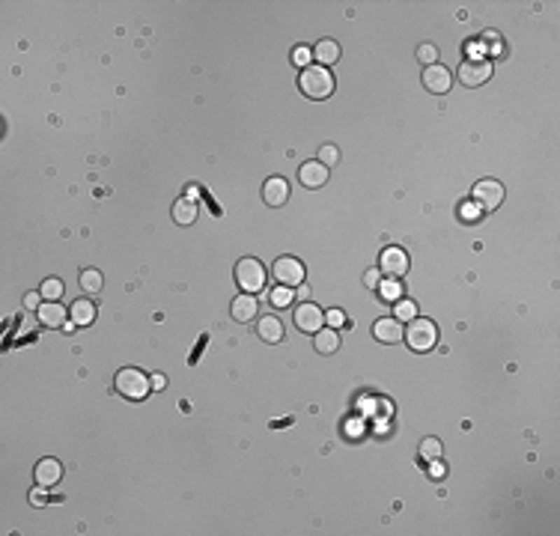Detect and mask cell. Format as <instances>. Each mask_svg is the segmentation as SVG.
Wrapping results in <instances>:
<instances>
[{
  "label": "cell",
  "instance_id": "d590c367",
  "mask_svg": "<svg viewBox=\"0 0 560 536\" xmlns=\"http://www.w3.org/2000/svg\"><path fill=\"white\" fill-rule=\"evenodd\" d=\"M298 295H301V298H307V295H310V289H307V283H301V286H298Z\"/></svg>",
  "mask_w": 560,
  "mask_h": 536
},
{
  "label": "cell",
  "instance_id": "44dd1931",
  "mask_svg": "<svg viewBox=\"0 0 560 536\" xmlns=\"http://www.w3.org/2000/svg\"><path fill=\"white\" fill-rule=\"evenodd\" d=\"M173 220H176L179 227H191L197 220V203L188 200V197H179V200L173 203Z\"/></svg>",
  "mask_w": 560,
  "mask_h": 536
},
{
  "label": "cell",
  "instance_id": "7c38bea8",
  "mask_svg": "<svg viewBox=\"0 0 560 536\" xmlns=\"http://www.w3.org/2000/svg\"><path fill=\"white\" fill-rule=\"evenodd\" d=\"M402 322L396 319V316H382V319H376L372 322V337H376L379 343H400L402 340Z\"/></svg>",
  "mask_w": 560,
  "mask_h": 536
},
{
  "label": "cell",
  "instance_id": "6da1fadb",
  "mask_svg": "<svg viewBox=\"0 0 560 536\" xmlns=\"http://www.w3.org/2000/svg\"><path fill=\"white\" fill-rule=\"evenodd\" d=\"M113 390L120 396H125V400H132V402H144L146 396L153 393V379L137 367H122L113 376Z\"/></svg>",
  "mask_w": 560,
  "mask_h": 536
},
{
  "label": "cell",
  "instance_id": "ba28073f",
  "mask_svg": "<svg viewBox=\"0 0 560 536\" xmlns=\"http://www.w3.org/2000/svg\"><path fill=\"white\" fill-rule=\"evenodd\" d=\"M293 319H295V328L304 331V334H316V331L325 328V313H322V307L310 304V301H304V304L295 307Z\"/></svg>",
  "mask_w": 560,
  "mask_h": 536
},
{
  "label": "cell",
  "instance_id": "1f68e13d",
  "mask_svg": "<svg viewBox=\"0 0 560 536\" xmlns=\"http://www.w3.org/2000/svg\"><path fill=\"white\" fill-rule=\"evenodd\" d=\"M379 283H382V271L379 268H367L364 271V286L367 289H379Z\"/></svg>",
  "mask_w": 560,
  "mask_h": 536
},
{
  "label": "cell",
  "instance_id": "9c48e42d",
  "mask_svg": "<svg viewBox=\"0 0 560 536\" xmlns=\"http://www.w3.org/2000/svg\"><path fill=\"white\" fill-rule=\"evenodd\" d=\"M492 78V63L489 60H465L459 66V80L465 87H483Z\"/></svg>",
  "mask_w": 560,
  "mask_h": 536
},
{
  "label": "cell",
  "instance_id": "4fadbf2b",
  "mask_svg": "<svg viewBox=\"0 0 560 536\" xmlns=\"http://www.w3.org/2000/svg\"><path fill=\"white\" fill-rule=\"evenodd\" d=\"M33 480H36V486H45V488L57 486V483L63 480V462L54 459V456L42 459V462L36 465V471H33Z\"/></svg>",
  "mask_w": 560,
  "mask_h": 536
},
{
  "label": "cell",
  "instance_id": "4dcf8cb0",
  "mask_svg": "<svg viewBox=\"0 0 560 536\" xmlns=\"http://www.w3.org/2000/svg\"><path fill=\"white\" fill-rule=\"evenodd\" d=\"M325 325H328V328H343V325H349V319H346V313L343 310H328V313H325Z\"/></svg>",
  "mask_w": 560,
  "mask_h": 536
},
{
  "label": "cell",
  "instance_id": "e0dca14e",
  "mask_svg": "<svg viewBox=\"0 0 560 536\" xmlns=\"http://www.w3.org/2000/svg\"><path fill=\"white\" fill-rule=\"evenodd\" d=\"M256 337L265 343L284 340V322H280V316H260L256 319Z\"/></svg>",
  "mask_w": 560,
  "mask_h": 536
},
{
  "label": "cell",
  "instance_id": "836d02e7",
  "mask_svg": "<svg viewBox=\"0 0 560 536\" xmlns=\"http://www.w3.org/2000/svg\"><path fill=\"white\" fill-rule=\"evenodd\" d=\"M45 500H48V498H45V486H36V488L30 492V504H33V507H42Z\"/></svg>",
  "mask_w": 560,
  "mask_h": 536
},
{
  "label": "cell",
  "instance_id": "603a6c76",
  "mask_svg": "<svg viewBox=\"0 0 560 536\" xmlns=\"http://www.w3.org/2000/svg\"><path fill=\"white\" fill-rule=\"evenodd\" d=\"M402 283H400V277H388V281H382L379 283V298L382 301H388V304H393V301H400L402 298Z\"/></svg>",
  "mask_w": 560,
  "mask_h": 536
},
{
  "label": "cell",
  "instance_id": "5bb4252c",
  "mask_svg": "<svg viewBox=\"0 0 560 536\" xmlns=\"http://www.w3.org/2000/svg\"><path fill=\"white\" fill-rule=\"evenodd\" d=\"M262 200L272 206V209H280V206L289 200V182H286L284 176L265 179V185H262Z\"/></svg>",
  "mask_w": 560,
  "mask_h": 536
},
{
  "label": "cell",
  "instance_id": "9a60e30c",
  "mask_svg": "<svg viewBox=\"0 0 560 536\" xmlns=\"http://www.w3.org/2000/svg\"><path fill=\"white\" fill-rule=\"evenodd\" d=\"M230 313H232V319H236V322H251V319H256V316H260V304H256V295H248V292L236 295V298H232V304H230Z\"/></svg>",
  "mask_w": 560,
  "mask_h": 536
},
{
  "label": "cell",
  "instance_id": "2e32d148",
  "mask_svg": "<svg viewBox=\"0 0 560 536\" xmlns=\"http://www.w3.org/2000/svg\"><path fill=\"white\" fill-rule=\"evenodd\" d=\"M36 316H39V322L45 325V328H63L66 325V307L60 304V301H42V307L36 310Z\"/></svg>",
  "mask_w": 560,
  "mask_h": 536
},
{
  "label": "cell",
  "instance_id": "e575fe53",
  "mask_svg": "<svg viewBox=\"0 0 560 536\" xmlns=\"http://www.w3.org/2000/svg\"><path fill=\"white\" fill-rule=\"evenodd\" d=\"M167 388V379L164 376H153V390H164Z\"/></svg>",
  "mask_w": 560,
  "mask_h": 536
},
{
  "label": "cell",
  "instance_id": "cb8c5ba5",
  "mask_svg": "<svg viewBox=\"0 0 560 536\" xmlns=\"http://www.w3.org/2000/svg\"><path fill=\"white\" fill-rule=\"evenodd\" d=\"M293 298H295V292H293V289H289V286H274L272 289V292H268V304H272L274 310H284V307H289V304H293Z\"/></svg>",
  "mask_w": 560,
  "mask_h": 536
},
{
  "label": "cell",
  "instance_id": "ac0fdd59",
  "mask_svg": "<svg viewBox=\"0 0 560 536\" xmlns=\"http://www.w3.org/2000/svg\"><path fill=\"white\" fill-rule=\"evenodd\" d=\"M69 319H72L78 328H87V325L96 322V304H92L90 298L72 301V307H69Z\"/></svg>",
  "mask_w": 560,
  "mask_h": 536
},
{
  "label": "cell",
  "instance_id": "484cf974",
  "mask_svg": "<svg viewBox=\"0 0 560 536\" xmlns=\"http://www.w3.org/2000/svg\"><path fill=\"white\" fill-rule=\"evenodd\" d=\"M417 450H420V459H424V462H438L441 453H444V447H441L438 438H424Z\"/></svg>",
  "mask_w": 560,
  "mask_h": 536
},
{
  "label": "cell",
  "instance_id": "83f0119b",
  "mask_svg": "<svg viewBox=\"0 0 560 536\" xmlns=\"http://www.w3.org/2000/svg\"><path fill=\"white\" fill-rule=\"evenodd\" d=\"M319 164H325V167H337V164H340V149H337L334 143H325V146H319Z\"/></svg>",
  "mask_w": 560,
  "mask_h": 536
},
{
  "label": "cell",
  "instance_id": "7a4b0ae2",
  "mask_svg": "<svg viewBox=\"0 0 560 536\" xmlns=\"http://www.w3.org/2000/svg\"><path fill=\"white\" fill-rule=\"evenodd\" d=\"M298 90L313 101H325L334 92V75L325 66H307L298 78Z\"/></svg>",
  "mask_w": 560,
  "mask_h": 536
},
{
  "label": "cell",
  "instance_id": "f1b7e54d",
  "mask_svg": "<svg viewBox=\"0 0 560 536\" xmlns=\"http://www.w3.org/2000/svg\"><path fill=\"white\" fill-rule=\"evenodd\" d=\"M313 63V48H307V45H295L293 48V66H298L301 72Z\"/></svg>",
  "mask_w": 560,
  "mask_h": 536
},
{
  "label": "cell",
  "instance_id": "4316f807",
  "mask_svg": "<svg viewBox=\"0 0 560 536\" xmlns=\"http://www.w3.org/2000/svg\"><path fill=\"white\" fill-rule=\"evenodd\" d=\"M393 316L400 319L402 325H408L412 319H417V304H414V301H408V298L393 301Z\"/></svg>",
  "mask_w": 560,
  "mask_h": 536
},
{
  "label": "cell",
  "instance_id": "d6a6232c",
  "mask_svg": "<svg viewBox=\"0 0 560 536\" xmlns=\"http://www.w3.org/2000/svg\"><path fill=\"white\" fill-rule=\"evenodd\" d=\"M42 301H45L42 292H27V295H24V307H27V310H39Z\"/></svg>",
  "mask_w": 560,
  "mask_h": 536
},
{
  "label": "cell",
  "instance_id": "3957f363",
  "mask_svg": "<svg viewBox=\"0 0 560 536\" xmlns=\"http://www.w3.org/2000/svg\"><path fill=\"white\" fill-rule=\"evenodd\" d=\"M402 340L408 343L412 352H433L435 343H438V328L433 319H412L408 328L402 331Z\"/></svg>",
  "mask_w": 560,
  "mask_h": 536
},
{
  "label": "cell",
  "instance_id": "52a82bcc",
  "mask_svg": "<svg viewBox=\"0 0 560 536\" xmlns=\"http://www.w3.org/2000/svg\"><path fill=\"white\" fill-rule=\"evenodd\" d=\"M408 253L400 248V244H391V248H384L382 256H379V271L388 274V277H402L408 271Z\"/></svg>",
  "mask_w": 560,
  "mask_h": 536
},
{
  "label": "cell",
  "instance_id": "8992f818",
  "mask_svg": "<svg viewBox=\"0 0 560 536\" xmlns=\"http://www.w3.org/2000/svg\"><path fill=\"white\" fill-rule=\"evenodd\" d=\"M274 277L280 286H301L304 283V262L295 260V256H277L274 262Z\"/></svg>",
  "mask_w": 560,
  "mask_h": 536
},
{
  "label": "cell",
  "instance_id": "ffe728a7",
  "mask_svg": "<svg viewBox=\"0 0 560 536\" xmlns=\"http://www.w3.org/2000/svg\"><path fill=\"white\" fill-rule=\"evenodd\" d=\"M313 346H316L319 355H334L337 348H340V334H337L334 328H322L313 334Z\"/></svg>",
  "mask_w": 560,
  "mask_h": 536
},
{
  "label": "cell",
  "instance_id": "f546056e",
  "mask_svg": "<svg viewBox=\"0 0 560 536\" xmlns=\"http://www.w3.org/2000/svg\"><path fill=\"white\" fill-rule=\"evenodd\" d=\"M417 60L424 63V69H426V66H435V63H438V48H435L433 42H424V45L417 48Z\"/></svg>",
  "mask_w": 560,
  "mask_h": 536
},
{
  "label": "cell",
  "instance_id": "30bf717a",
  "mask_svg": "<svg viewBox=\"0 0 560 536\" xmlns=\"http://www.w3.org/2000/svg\"><path fill=\"white\" fill-rule=\"evenodd\" d=\"M424 87L433 92V96H444V92L453 87V75H450V69L447 66H441V63H435V66H426L424 69Z\"/></svg>",
  "mask_w": 560,
  "mask_h": 536
},
{
  "label": "cell",
  "instance_id": "7402d4cb",
  "mask_svg": "<svg viewBox=\"0 0 560 536\" xmlns=\"http://www.w3.org/2000/svg\"><path fill=\"white\" fill-rule=\"evenodd\" d=\"M78 281H80V289H84V292H90V295L102 292V286H104V277H102L99 268H84Z\"/></svg>",
  "mask_w": 560,
  "mask_h": 536
},
{
  "label": "cell",
  "instance_id": "d4e9b609",
  "mask_svg": "<svg viewBox=\"0 0 560 536\" xmlns=\"http://www.w3.org/2000/svg\"><path fill=\"white\" fill-rule=\"evenodd\" d=\"M39 292H42L45 301H60L63 292H66V286H63L60 277H45L42 286H39Z\"/></svg>",
  "mask_w": 560,
  "mask_h": 536
},
{
  "label": "cell",
  "instance_id": "d6986e66",
  "mask_svg": "<svg viewBox=\"0 0 560 536\" xmlns=\"http://www.w3.org/2000/svg\"><path fill=\"white\" fill-rule=\"evenodd\" d=\"M313 60H316L319 66H334L337 60H340V45H337L334 39H322L316 48H313Z\"/></svg>",
  "mask_w": 560,
  "mask_h": 536
},
{
  "label": "cell",
  "instance_id": "8fae6325",
  "mask_svg": "<svg viewBox=\"0 0 560 536\" xmlns=\"http://www.w3.org/2000/svg\"><path fill=\"white\" fill-rule=\"evenodd\" d=\"M328 176H331V170L325 164H319V161H304L298 170V182L310 191H319L322 185H328Z\"/></svg>",
  "mask_w": 560,
  "mask_h": 536
},
{
  "label": "cell",
  "instance_id": "5b68a950",
  "mask_svg": "<svg viewBox=\"0 0 560 536\" xmlns=\"http://www.w3.org/2000/svg\"><path fill=\"white\" fill-rule=\"evenodd\" d=\"M471 203L483 212H495V209L504 203V185L495 179H480L471 188Z\"/></svg>",
  "mask_w": 560,
  "mask_h": 536
},
{
  "label": "cell",
  "instance_id": "277c9868",
  "mask_svg": "<svg viewBox=\"0 0 560 536\" xmlns=\"http://www.w3.org/2000/svg\"><path fill=\"white\" fill-rule=\"evenodd\" d=\"M236 283H239L241 292H248V295L262 292V289H265V268H262V262L253 260V256H244V260H239V265H236Z\"/></svg>",
  "mask_w": 560,
  "mask_h": 536
}]
</instances>
